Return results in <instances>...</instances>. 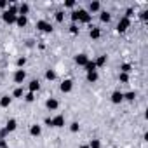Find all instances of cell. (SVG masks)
<instances>
[{
  "instance_id": "27",
  "label": "cell",
  "mask_w": 148,
  "mask_h": 148,
  "mask_svg": "<svg viewBox=\"0 0 148 148\" xmlns=\"http://www.w3.org/2000/svg\"><path fill=\"white\" fill-rule=\"evenodd\" d=\"M54 18H56L58 23H63V19H64V12H63V11H56V12H54Z\"/></svg>"
},
{
  "instance_id": "38",
  "label": "cell",
  "mask_w": 148,
  "mask_h": 148,
  "mask_svg": "<svg viewBox=\"0 0 148 148\" xmlns=\"http://www.w3.org/2000/svg\"><path fill=\"white\" fill-rule=\"evenodd\" d=\"M7 134H9V132L5 131V127H4V129H0V139H5V136H7Z\"/></svg>"
},
{
  "instance_id": "29",
  "label": "cell",
  "mask_w": 148,
  "mask_h": 148,
  "mask_svg": "<svg viewBox=\"0 0 148 148\" xmlns=\"http://www.w3.org/2000/svg\"><path fill=\"white\" fill-rule=\"evenodd\" d=\"M89 148H101V141L99 139H91V143L87 145Z\"/></svg>"
},
{
  "instance_id": "16",
  "label": "cell",
  "mask_w": 148,
  "mask_h": 148,
  "mask_svg": "<svg viewBox=\"0 0 148 148\" xmlns=\"http://www.w3.org/2000/svg\"><path fill=\"white\" fill-rule=\"evenodd\" d=\"M99 9H101V4L98 2V0H94V2H91V4H89V11H87V12H89V14H92V12H98Z\"/></svg>"
},
{
  "instance_id": "30",
  "label": "cell",
  "mask_w": 148,
  "mask_h": 148,
  "mask_svg": "<svg viewBox=\"0 0 148 148\" xmlns=\"http://www.w3.org/2000/svg\"><path fill=\"white\" fill-rule=\"evenodd\" d=\"M70 131H71V132H79V131H80L79 122H71V124H70Z\"/></svg>"
},
{
  "instance_id": "21",
  "label": "cell",
  "mask_w": 148,
  "mask_h": 148,
  "mask_svg": "<svg viewBox=\"0 0 148 148\" xmlns=\"http://www.w3.org/2000/svg\"><path fill=\"white\" fill-rule=\"evenodd\" d=\"M45 79H47V80H56V79H58V73L49 68V70L45 71Z\"/></svg>"
},
{
  "instance_id": "5",
  "label": "cell",
  "mask_w": 148,
  "mask_h": 148,
  "mask_svg": "<svg viewBox=\"0 0 148 148\" xmlns=\"http://www.w3.org/2000/svg\"><path fill=\"white\" fill-rule=\"evenodd\" d=\"M129 26H131V19H127V18H120V21L117 23V32H119V33H124Z\"/></svg>"
},
{
  "instance_id": "28",
  "label": "cell",
  "mask_w": 148,
  "mask_h": 148,
  "mask_svg": "<svg viewBox=\"0 0 148 148\" xmlns=\"http://www.w3.org/2000/svg\"><path fill=\"white\" fill-rule=\"evenodd\" d=\"M23 98H25L26 103H33V101H35V94H33V92H26Z\"/></svg>"
},
{
  "instance_id": "17",
  "label": "cell",
  "mask_w": 148,
  "mask_h": 148,
  "mask_svg": "<svg viewBox=\"0 0 148 148\" xmlns=\"http://www.w3.org/2000/svg\"><path fill=\"white\" fill-rule=\"evenodd\" d=\"M87 82H91V84H94V82H98V79H99V75H98V71H89L87 73Z\"/></svg>"
},
{
  "instance_id": "31",
  "label": "cell",
  "mask_w": 148,
  "mask_h": 148,
  "mask_svg": "<svg viewBox=\"0 0 148 148\" xmlns=\"http://www.w3.org/2000/svg\"><path fill=\"white\" fill-rule=\"evenodd\" d=\"M75 5H77L75 0H66V2H64V7H66V9H73Z\"/></svg>"
},
{
  "instance_id": "8",
  "label": "cell",
  "mask_w": 148,
  "mask_h": 148,
  "mask_svg": "<svg viewBox=\"0 0 148 148\" xmlns=\"http://www.w3.org/2000/svg\"><path fill=\"white\" fill-rule=\"evenodd\" d=\"M110 99H112L113 105H120V103L124 101V92H122V91H113L112 96H110Z\"/></svg>"
},
{
  "instance_id": "7",
  "label": "cell",
  "mask_w": 148,
  "mask_h": 148,
  "mask_svg": "<svg viewBox=\"0 0 148 148\" xmlns=\"http://www.w3.org/2000/svg\"><path fill=\"white\" fill-rule=\"evenodd\" d=\"M71 89H73V80H71V79L63 80V82H61V86H59V91H61V92H64V94H66V92H70Z\"/></svg>"
},
{
  "instance_id": "1",
  "label": "cell",
  "mask_w": 148,
  "mask_h": 148,
  "mask_svg": "<svg viewBox=\"0 0 148 148\" xmlns=\"http://www.w3.org/2000/svg\"><path fill=\"white\" fill-rule=\"evenodd\" d=\"M16 18H18V5L11 4V5L4 11L2 19H4V23H7V25H16Z\"/></svg>"
},
{
  "instance_id": "22",
  "label": "cell",
  "mask_w": 148,
  "mask_h": 148,
  "mask_svg": "<svg viewBox=\"0 0 148 148\" xmlns=\"http://www.w3.org/2000/svg\"><path fill=\"white\" fill-rule=\"evenodd\" d=\"M89 37H91V38H94V40H96V38H99V37H101L99 28H94V26H92V28H91V32H89Z\"/></svg>"
},
{
  "instance_id": "4",
  "label": "cell",
  "mask_w": 148,
  "mask_h": 148,
  "mask_svg": "<svg viewBox=\"0 0 148 148\" xmlns=\"http://www.w3.org/2000/svg\"><path fill=\"white\" fill-rule=\"evenodd\" d=\"M37 30L45 32V33H51V32H52V25L47 23V21H44V19H38V21H37Z\"/></svg>"
},
{
  "instance_id": "14",
  "label": "cell",
  "mask_w": 148,
  "mask_h": 148,
  "mask_svg": "<svg viewBox=\"0 0 148 148\" xmlns=\"http://www.w3.org/2000/svg\"><path fill=\"white\" fill-rule=\"evenodd\" d=\"M30 134H32L33 138H38V136L42 134V125H38V124H33V125L30 127Z\"/></svg>"
},
{
  "instance_id": "34",
  "label": "cell",
  "mask_w": 148,
  "mask_h": 148,
  "mask_svg": "<svg viewBox=\"0 0 148 148\" xmlns=\"http://www.w3.org/2000/svg\"><path fill=\"white\" fill-rule=\"evenodd\" d=\"M71 21H73V25L79 21V11H73V12H71Z\"/></svg>"
},
{
  "instance_id": "20",
  "label": "cell",
  "mask_w": 148,
  "mask_h": 148,
  "mask_svg": "<svg viewBox=\"0 0 148 148\" xmlns=\"http://www.w3.org/2000/svg\"><path fill=\"white\" fill-rule=\"evenodd\" d=\"M84 68H86V73H89V71H96V70H98V68H96V63H94V61H91V59L86 63V66H84Z\"/></svg>"
},
{
  "instance_id": "23",
  "label": "cell",
  "mask_w": 148,
  "mask_h": 148,
  "mask_svg": "<svg viewBox=\"0 0 148 148\" xmlns=\"http://www.w3.org/2000/svg\"><path fill=\"white\" fill-rule=\"evenodd\" d=\"M23 96H25L23 87H16V89H14V92H12V98H19V99H23Z\"/></svg>"
},
{
  "instance_id": "36",
  "label": "cell",
  "mask_w": 148,
  "mask_h": 148,
  "mask_svg": "<svg viewBox=\"0 0 148 148\" xmlns=\"http://www.w3.org/2000/svg\"><path fill=\"white\" fill-rule=\"evenodd\" d=\"M70 32H71L73 35H77V33H79V26H77V25H71V26H70Z\"/></svg>"
},
{
  "instance_id": "40",
  "label": "cell",
  "mask_w": 148,
  "mask_h": 148,
  "mask_svg": "<svg viewBox=\"0 0 148 148\" xmlns=\"http://www.w3.org/2000/svg\"><path fill=\"white\" fill-rule=\"evenodd\" d=\"M79 148H89V146H87V145H80Z\"/></svg>"
},
{
  "instance_id": "10",
  "label": "cell",
  "mask_w": 148,
  "mask_h": 148,
  "mask_svg": "<svg viewBox=\"0 0 148 148\" xmlns=\"http://www.w3.org/2000/svg\"><path fill=\"white\" fill-rule=\"evenodd\" d=\"M87 61H89V56L84 54V52H80V54L75 56V64H79V66H86Z\"/></svg>"
},
{
  "instance_id": "9",
  "label": "cell",
  "mask_w": 148,
  "mask_h": 148,
  "mask_svg": "<svg viewBox=\"0 0 148 148\" xmlns=\"http://www.w3.org/2000/svg\"><path fill=\"white\" fill-rule=\"evenodd\" d=\"M45 108H47L49 112H54V110L59 108V101H58L56 98H49V99L45 101Z\"/></svg>"
},
{
  "instance_id": "2",
  "label": "cell",
  "mask_w": 148,
  "mask_h": 148,
  "mask_svg": "<svg viewBox=\"0 0 148 148\" xmlns=\"http://www.w3.org/2000/svg\"><path fill=\"white\" fill-rule=\"evenodd\" d=\"M92 19V14H89L86 9H79V23H84V25H89Z\"/></svg>"
},
{
  "instance_id": "25",
  "label": "cell",
  "mask_w": 148,
  "mask_h": 148,
  "mask_svg": "<svg viewBox=\"0 0 148 148\" xmlns=\"http://www.w3.org/2000/svg\"><path fill=\"white\" fill-rule=\"evenodd\" d=\"M119 82H122V84H127L129 82V73H119Z\"/></svg>"
},
{
  "instance_id": "37",
  "label": "cell",
  "mask_w": 148,
  "mask_h": 148,
  "mask_svg": "<svg viewBox=\"0 0 148 148\" xmlns=\"http://www.w3.org/2000/svg\"><path fill=\"white\" fill-rule=\"evenodd\" d=\"M9 7V2L7 0H0V9H7Z\"/></svg>"
},
{
  "instance_id": "6",
  "label": "cell",
  "mask_w": 148,
  "mask_h": 148,
  "mask_svg": "<svg viewBox=\"0 0 148 148\" xmlns=\"http://www.w3.org/2000/svg\"><path fill=\"white\" fill-rule=\"evenodd\" d=\"M51 127H64V115H56L51 117Z\"/></svg>"
},
{
  "instance_id": "18",
  "label": "cell",
  "mask_w": 148,
  "mask_h": 148,
  "mask_svg": "<svg viewBox=\"0 0 148 148\" xmlns=\"http://www.w3.org/2000/svg\"><path fill=\"white\" fill-rule=\"evenodd\" d=\"M16 25H18L19 28H25V26L28 25V18H26V16H18V18H16Z\"/></svg>"
},
{
  "instance_id": "19",
  "label": "cell",
  "mask_w": 148,
  "mask_h": 148,
  "mask_svg": "<svg viewBox=\"0 0 148 148\" xmlns=\"http://www.w3.org/2000/svg\"><path fill=\"white\" fill-rule=\"evenodd\" d=\"M99 19H101V23H110V19H112V14H110L108 11H103V12L99 14Z\"/></svg>"
},
{
  "instance_id": "11",
  "label": "cell",
  "mask_w": 148,
  "mask_h": 148,
  "mask_svg": "<svg viewBox=\"0 0 148 148\" xmlns=\"http://www.w3.org/2000/svg\"><path fill=\"white\" fill-rule=\"evenodd\" d=\"M16 129H18V122H16V119H9L7 124H5V131H7V132H14Z\"/></svg>"
},
{
  "instance_id": "13",
  "label": "cell",
  "mask_w": 148,
  "mask_h": 148,
  "mask_svg": "<svg viewBox=\"0 0 148 148\" xmlns=\"http://www.w3.org/2000/svg\"><path fill=\"white\" fill-rule=\"evenodd\" d=\"M38 89H40V82H38L37 79H33V80L28 84V92H33V94H35Z\"/></svg>"
},
{
  "instance_id": "32",
  "label": "cell",
  "mask_w": 148,
  "mask_h": 148,
  "mask_svg": "<svg viewBox=\"0 0 148 148\" xmlns=\"http://www.w3.org/2000/svg\"><path fill=\"white\" fill-rule=\"evenodd\" d=\"M120 71H122V73H129V71H131V64H129V63H124V64L120 66Z\"/></svg>"
},
{
  "instance_id": "39",
  "label": "cell",
  "mask_w": 148,
  "mask_h": 148,
  "mask_svg": "<svg viewBox=\"0 0 148 148\" xmlns=\"http://www.w3.org/2000/svg\"><path fill=\"white\" fill-rule=\"evenodd\" d=\"M7 146V141L5 139H0V148H5Z\"/></svg>"
},
{
  "instance_id": "15",
  "label": "cell",
  "mask_w": 148,
  "mask_h": 148,
  "mask_svg": "<svg viewBox=\"0 0 148 148\" xmlns=\"http://www.w3.org/2000/svg\"><path fill=\"white\" fill-rule=\"evenodd\" d=\"M30 12V5L28 4H19L18 5V16H26Z\"/></svg>"
},
{
  "instance_id": "33",
  "label": "cell",
  "mask_w": 148,
  "mask_h": 148,
  "mask_svg": "<svg viewBox=\"0 0 148 148\" xmlns=\"http://www.w3.org/2000/svg\"><path fill=\"white\" fill-rule=\"evenodd\" d=\"M16 64H18V68H23V66L26 64V58H25V56H23V58H19V59L16 61Z\"/></svg>"
},
{
  "instance_id": "41",
  "label": "cell",
  "mask_w": 148,
  "mask_h": 148,
  "mask_svg": "<svg viewBox=\"0 0 148 148\" xmlns=\"http://www.w3.org/2000/svg\"><path fill=\"white\" fill-rule=\"evenodd\" d=\"M5 148H9V146H5Z\"/></svg>"
},
{
  "instance_id": "26",
  "label": "cell",
  "mask_w": 148,
  "mask_h": 148,
  "mask_svg": "<svg viewBox=\"0 0 148 148\" xmlns=\"http://www.w3.org/2000/svg\"><path fill=\"white\" fill-rule=\"evenodd\" d=\"M94 63H96V68H99V66H105V64H106V56H99V58H98Z\"/></svg>"
},
{
  "instance_id": "35",
  "label": "cell",
  "mask_w": 148,
  "mask_h": 148,
  "mask_svg": "<svg viewBox=\"0 0 148 148\" xmlns=\"http://www.w3.org/2000/svg\"><path fill=\"white\" fill-rule=\"evenodd\" d=\"M139 19H141V21H146V19H148V11H141V12H139Z\"/></svg>"
},
{
  "instance_id": "12",
  "label": "cell",
  "mask_w": 148,
  "mask_h": 148,
  "mask_svg": "<svg viewBox=\"0 0 148 148\" xmlns=\"http://www.w3.org/2000/svg\"><path fill=\"white\" fill-rule=\"evenodd\" d=\"M11 103H12V96H9V94H4L2 98H0V106H2V108L11 106Z\"/></svg>"
},
{
  "instance_id": "3",
  "label": "cell",
  "mask_w": 148,
  "mask_h": 148,
  "mask_svg": "<svg viewBox=\"0 0 148 148\" xmlns=\"http://www.w3.org/2000/svg\"><path fill=\"white\" fill-rule=\"evenodd\" d=\"M12 79H14V82H16V84H23V82H25V79H26V71H25L23 68H18V70L14 71Z\"/></svg>"
},
{
  "instance_id": "24",
  "label": "cell",
  "mask_w": 148,
  "mask_h": 148,
  "mask_svg": "<svg viewBox=\"0 0 148 148\" xmlns=\"http://www.w3.org/2000/svg\"><path fill=\"white\" fill-rule=\"evenodd\" d=\"M124 99H125V101H134V99H136V92H134V91L124 92Z\"/></svg>"
}]
</instances>
